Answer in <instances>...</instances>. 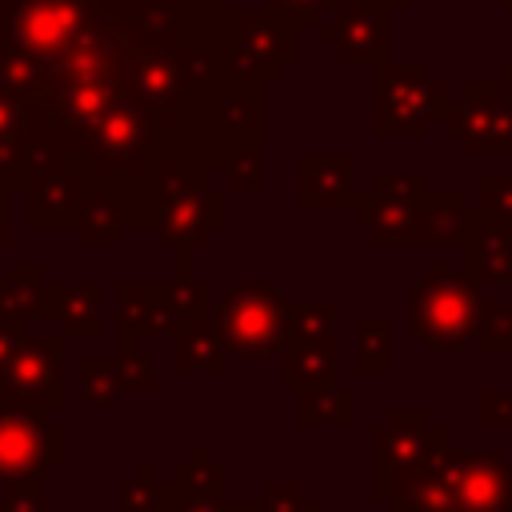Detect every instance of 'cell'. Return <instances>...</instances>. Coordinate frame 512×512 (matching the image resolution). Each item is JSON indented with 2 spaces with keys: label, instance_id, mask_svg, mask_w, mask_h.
<instances>
[{
  "label": "cell",
  "instance_id": "cell-1",
  "mask_svg": "<svg viewBox=\"0 0 512 512\" xmlns=\"http://www.w3.org/2000/svg\"><path fill=\"white\" fill-rule=\"evenodd\" d=\"M476 284L464 268L452 264H428L424 280L412 292L408 324L412 332L440 352H456L468 340H476Z\"/></svg>",
  "mask_w": 512,
  "mask_h": 512
},
{
  "label": "cell",
  "instance_id": "cell-2",
  "mask_svg": "<svg viewBox=\"0 0 512 512\" xmlns=\"http://www.w3.org/2000/svg\"><path fill=\"white\" fill-rule=\"evenodd\" d=\"M448 436L440 424L428 420V412L420 408H400L392 412V420L384 428H376V440H372V460H376V472H372V492L376 500H392L396 488L404 480H412L436 448H444Z\"/></svg>",
  "mask_w": 512,
  "mask_h": 512
},
{
  "label": "cell",
  "instance_id": "cell-3",
  "mask_svg": "<svg viewBox=\"0 0 512 512\" xmlns=\"http://www.w3.org/2000/svg\"><path fill=\"white\" fill-rule=\"evenodd\" d=\"M440 124L468 156H512V104L496 80H468L440 108Z\"/></svg>",
  "mask_w": 512,
  "mask_h": 512
},
{
  "label": "cell",
  "instance_id": "cell-4",
  "mask_svg": "<svg viewBox=\"0 0 512 512\" xmlns=\"http://www.w3.org/2000/svg\"><path fill=\"white\" fill-rule=\"evenodd\" d=\"M444 104H448L444 84L432 80L424 64H392L376 72V136L388 132L424 136Z\"/></svg>",
  "mask_w": 512,
  "mask_h": 512
},
{
  "label": "cell",
  "instance_id": "cell-5",
  "mask_svg": "<svg viewBox=\"0 0 512 512\" xmlns=\"http://www.w3.org/2000/svg\"><path fill=\"white\" fill-rule=\"evenodd\" d=\"M436 464L452 488L456 512H508L512 508V464L492 448H456L444 444Z\"/></svg>",
  "mask_w": 512,
  "mask_h": 512
},
{
  "label": "cell",
  "instance_id": "cell-6",
  "mask_svg": "<svg viewBox=\"0 0 512 512\" xmlns=\"http://www.w3.org/2000/svg\"><path fill=\"white\" fill-rule=\"evenodd\" d=\"M460 256H464L460 268L472 276L476 288L512 280V228L500 224L496 216H488L484 208H468Z\"/></svg>",
  "mask_w": 512,
  "mask_h": 512
},
{
  "label": "cell",
  "instance_id": "cell-7",
  "mask_svg": "<svg viewBox=\"0 0 512 512\" xmlns=\"http://www.w3.org/2000/svg\"><path fill=\"white\" fill-rule=\"evenodd\" d=\"M52 460V428L24 416H0V480H36Z\"/></svg>",
  "mask_w": 512,
  "mask_h": 512
},
{
  "label": "cell",
  "instance_id": "cell-8",
  "mask_svg": "<svg viewBox=\"0 0 512 512\" xmlns=\"http://www.w3.org/2000/svg\"><path fill=\"white\" fill-rule=\"evenodd\" d=\"M464 220H468V204H464L456 192H428V196L412 208L408 244H424V248L460 244Z\"/></svg>",
  "mask_w": 512,
  "mask_h": 512
},
{
  "label": "cell",
  "instance_id": "cell-9",
  "mask_svg": "<svg viewBox=\"0 0 512 512\" xmlns=\"http://www.w3.org/2000/svg\"><path fill=\"white\" fill-rule=\"evenodd\" d=\"M388 48V20L380 8H356L348 20H344V52L348 56H384Z\"/></svg>",
  "mask_w": 512,
  "mask_h": 512
},
{
  "label": "cell",
  "instance_id": "cell-10",
  "mask_svg": "<svg viewBox=\"0 0 512 512\" xmlns=\"http://www.w3.org/2000/svg\"><path fill=\"white\" fill-rule=\"evenodd\" d=\"M476 344L484 356H512V304L476 300Z\"/></svg>",
  "mask_w": 512,
  "mask_h": 512
},
{
  "label": "cell",
  "instance_id": "cell-11",
  "mask_svg": "<svg viewBox=\"0 0 512 512\" xmlns=\"http://www.w3.org/2000/svg\"><path fill=\"white\" fill-rule=\"evenodd\" d=\"M356 336H360V356H356V368L360 372H388V320H360L356 324Z\"/></svg>",
  "mask_w": 512,
  "mask_h": 512
},
{
  "label": "cell",
  "instance_id": "cell-12",
  "mask_svg": "<svg viewBox=\"0 0 512 512\" xmlns=\"http://www.w3.org/2000/svg\"><path fill=\"white\" fill-rule=\"evenodd\" d=\"M480 208L512 228V172H484L480 176Z\"/></svg>",
  "mask_w": 512,
  "mask_h": 512
},
{
  "label": "cell",
  "instance_id": "cell-13",
  "mask_svg": "<svg viewBox=\"0 0 512 512\" xmlns=\"http://www.w3.org/2000/svg\"><path fill=\"white\" fill-rule=\"evenodd\" d=\"M480 428H512V388L480 392Z\"/></svg>",
  "mask_w": 512,
  "mask_h": 512
},
{
  "label": "cell",
  "instance_id": "cell-14",
  "mask_svg": "<svg viewBox=\"0 0 512 512\" xmlns=\"http://www.w3.org/2000/svg\"><path fill=\"white\" fill-rule=\"evenodd\" d=\"M316 400H320V408L304 404V420L308 424L312 420H336V424H352L356 420V404H352L348 392H328V396H316Z\"/></svg>",
  "mask_w": 512,
  "mask_h": 512
},
{
  "label": "cell",
  "instance_id": "cell-15",
  "mask_svg": "<svg viewBox=\"0 0 512 512\" xmlns=\"http://www.w3.org/2000/svg\"><path fill=\"white\" fill-rule=\"evenodd\" d=\"M0 512H44V488L36 480H12V492L0 496Z\"/></svg>",
  "mask_w": 512,
  "mask_h": 512
},
{
  "label": "cell",
  "instance_id": "cell-16",
  "mask_svg": "<svg viewBox=\"0 0 512 512\" xmlns=\"http://www.w3.org/2000/svg\"><path fill=\"white\" fill-rule=\"evenodd\" d=\"M268 512H316V504L300 500L296 488H284V484H268Z\"/></svg>",
  "mask_w": 512,
  "mask_h": 512
},
{
  "label": "cell",
  "instance_id": "cell-17",
  "mask_svg": "<svg viewBox=\"0 0 512 512\" xmlns=\"http://www.w3.org/2000/svg\"><path fill=\"white\" fill-rule=\"evenodd\" d=\"M496 84H500L504 100L512 104V60H504V64H500V76H496Z\"/></svg>",
  "mask_w": 512,
  "mask_h": 512
},
{
  "label": "cell",
  "instance_id": "cell-18",
  "mask_svg": "<svg viewBox=\"0 0 512 512\" xmlns=\"http://www.w3.org/2000/svg\"><path fill=\"white\" fill-rule=\"evenodd\" d=\"M228 512H268V508H256V504H228Z\"/></svg>",
  "mask_w": 512,
  "mask_h": 512
},
{
  "label": "cell",
  "instance_id": "cell-19",
  "mask_svg": "<svg viewBox=\"0 0 512 512\" xmlns=\"http://www.w3.org/2000/svg\"><path fill=\"white\" fill-rule=\"evenodd\" d=\"M500 8H504V12H512V0H500Z\"/></svg>",
  "mask_w": 512,
  "mask_h": 512
},
{
  "label": "cell",
  "instance_id": "cell-20",
  "mask_svg": "<svg viewBox=\"0 0 512 512\" xmlns=\"http://www.w3.org/2000/svg\"><path fill=\"white\" fill-rule=\"evenodd\" d=\"M508 512H512V508H508Z\"/></svg>",
  "mask_w": 512,
  "mask_h": 512
}]
</instances>
